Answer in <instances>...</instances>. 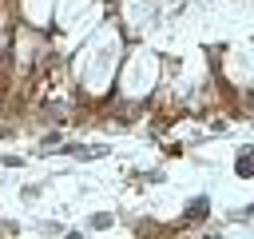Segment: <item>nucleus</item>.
Returning a JSON list of instances; mask_svg holds the SVG:
<instances>
[{"mask_svg":"<svg viewBox=\"0 0 254 239\" xmlns=\"http://www.w3.org/2000/svg\"><path fill=\"white\" fill-rule=\"evenodd\" d=\"M202 215H206V199L198 195L194 203H187V223H190V219H202Z\"/></svg>","mask_w":254,"mask_h":239,"instance_id":"obj_1","label":"nucleus"}]
</instances>
